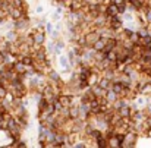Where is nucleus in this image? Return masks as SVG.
<instances>
[{
	"mask_svg": "<svg viewBox=\"0 0 151 148\" xmlns=\"http://www.w3.org/2000/svg\"><path fill=\"white\" fill-rule=\"evenodd\" d=\"M59 62H60L62 69H68L69 63H68V56H66V54H60V56H59Z\"/></svg>",
	"mask_w": 151,
	"mask_h": 148,
	"instance_id": "f257e3e1",
	"label": "nucleus"
}]
</instances>
